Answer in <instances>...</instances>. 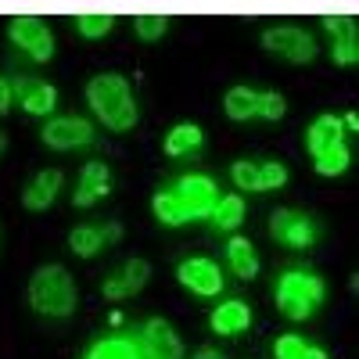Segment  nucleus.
Returning <instances> with one entry per match:
<instances>
[{
  "label": "nucleus",
  "mask_w": 359,
  "mask_h": 359,
  "mask_svg": "<svg viewBox=\"0 0 359 359\" xmlns=\"http://www.w3.org/2000/svg\"><path fill=\"white\" fill-rule=\"evenodd\" d=\"M86 104L94 108V115L115 133H126L137 126V101H133V90L130 79L118 76V72H101L86 83Z\"/></svg>",
  "instance_id": "nucleus-1"
},
{
  "label": "nucleus",
  "mask_w": 359,
  "mask_h": 359,
  "mask_svg": "<svg viewBox=\"0 0 359 359\" xmlns=\"http://www.w3.org/2000/svg\"><path fill=\"white\" fill-rule=\"evenodd\" d=\"M29 306H33L40 316H54L65 320L76 313L79 294H76V280L65 266H40L33 277H29Z\"/></svg>",
  "instance_id": "nucleus-2"
},
{
  "label": "nucleus",
  "mask_w": 359,
  "mask_h": 359,
  "mask_svg": "<svg viewBox=\"0 0 359 359\" xmlns=\"http://www.w3.org/2000/svg\"><path fill=\"white\" fill-rule=\"evenodd\" d=\"M323 294H327V284L316 273H309V269H287V273L277 280V309L287 320L302 323L320 309Z\"/></svg>",
  "instance_id": "nucleus-3"
},
{
  "label": "nucleus",
  "mask_w": 359,
  "mask_h": 359,
  "mask_svg": "<svg viewBox=\"0 0 359 359\" xmlns=\"http://www.w3.org/2000/svg\"><path fill=\"white\" fill-rule=\"evenodd\" d=\"M262 47L269 54L287 57V62H294V65L316 62V50H320L313 33L302 29V25H269V29H262Z\"/></svg>",
  "instance_id": "nucleus-4"
},
{
  "label": "nucleus",
  "mask_w": 359,
  "mask_h": 359,
  "mask_svg": "<svg viewBox=\"0 0 359 359\" xmlns=\"http://www.w3.org/2000/svg\"><path fill=\"white\" fill-rule=\"evenodd\" d=\"M8 36L15 47H22L36 65L50 62L54 57V36H50V25L40 15H15L8 22Z\"/></svg>",
  "instance_id": "nucleus-5"
},
{
  "label": "nucleus",
  "mask_w": 359,
  "mask_h": 359,
  "mask_svg": "<svg viewBox=\"0 0 359 359\" xmlns=\"http://www.w3.org/2000/svg\"><path fill=\"white\" fill-rule=\"evenodd\" d=\"M172 194L180 198V205H184V212L191 219H208L212 216V208L219 201V187L212 176H201V172H191V176H180Z\"/></svg>",
  "instance_id": "nucleus-6"
},
{
  "label": "nucleus",
  "mask_w": 359,
  "mask_h": 359,
  "mask_svg": "<svg viewBox=\"0 0 359 359\" xmlns=\"http://www.w3.org/2000/svg\"><path fill=\"white\" fill-rule=\"evenodd\" d=\"M140 359H184V341L172 331V323H165L162 316L144 320L140 338L133 341Z\"/></svg>",
  "instance_id": "nucleus-7"
},
{
  "label": "nucleus",
  "mask_w": 359,
  "mask_h": 359,
  "mask_svg": "<svg viewBox=\"0 0 359 359\" xmlns=\"http://www.w3.org/2000/svg\"><path fill=\"white\" fill-rule=\"evenodd\" d=\"M40 140L54 151H76V147H86L94 140V126L79 115H57L40 130Z\"/></svg>",
  "instance_id": "nucleus-8"
},
{
  "label": "nucleus",
  "mask_w": 359,
  "mask_h": 359,
  "mask_svg": "<svg viewBox=\"0 0 359 359\" xmlns=\"http://www.w3.org/2000/svg\"><path fill=\"white\" fill-rule=\"evenodd\" d=\"M230 180L241 191H277L287 184V169L280 162H233Z\"/></svg>",
  "instance_id": "nucleus-9"
},
{
  "label": "nucleus",
  "mask_w": 359,
  "mask_h": 359,
  "mask_svg": "<svg viewBox=\"0 0 359 359\" xmlns=\"http://www.w3.org/2000/svg\"><path fill=\"white\" fill-rule=\"evenodd\" d=\"M176 280L184 284L187 291L201 294V298H212V294L223 291V269L212 259L194 255V259H184V262L176 266Z\"/></svg>",
  "instance_id": "nucleus-10"
},
{
  "label": "nucleus",
  "mask_w": 359,
  "mask_h": 359,
  "mask_svg": "<svg viewBox=\"0 0 359 359\" xmlns=\"http://www.w3.org/2000/svg\"><path fill=\"white\" fill-rule=\"evenodd\" d=\"M323 29L331 33V57L334 65L348 69L359 62V29L352 15H323Z\"/></svg>",
  "instance_id": "nucleus-11"
},
{
  "label": "nucleus",
  "mask_w": 359,
  "mask_h": 359,
  "mask_svg": "<svg viewBox=\"0 0 359 359\" xmlns=\"http://www.w3.org/2000/svg\"><path fill=\"white\" fill-rule=\"evenodd\" d=\"M269 233L287 248H309L313 237H316L313 219L306 212H294V208H277V212L269 216Z\"/></svg>",
  "instance_id": "nucleus-12"
},
{
  "label": "nucleus",
  "mask_w": 359,
  "mask_h": 359,
  "mask_svg": "<svg viewBox=\"0 0 359 359\" xmlns=\"http://www.w3.org/2000/svg\"><path fill=\"white\" fill-rule=\"evenodd\" d=\"M11 97L29 115H50V108L57 104V90L36 76H18V79H11Z\"/></svg>",
  "instance_id": "nucleus-13"
},
{
  "label": "nucleus",
  "mask_w": 359,
  "mask_h": 359,
  "mask_svg": "<svg viewBox=\"0 0 359 359\" xmlns=\"http://www.w3.org/2000/svg\"><path fill=\"white\" fill-rule=\"evenodd\" d=\"M123 241V226L118 223H97V226H76L69 233V248L79 255V259H94L101 248Z\"/></svg>",
  "instance_id": "nucleus-14"
},
{
  "label": "nucleus",
  "mask_w": 359,
  "mask_h": 359,
  "mask_svg": "<svg viewBox=\"0 0 359 359\" xmlns=\"http://www.w3.org/2000/svg\"><path fill=\"white\" fill-rule=\"evenodd\" d=\"M147 280H151V262L147 259H130L118 273H111L104 284H101V291H104V298H130V294H137Z\"/></svg>",
  "instance_id": "nucleus-15"
},
{
  "label": "nucleus",
  "mask_w": 359,
  "mask_h": 359,
  "mask_svg": "<svg viewBox=\"0 0 359 359\" xmlns=\"http://www.w3.org/2000/svg\"><path fill=\"white\" fill-rule=\"evenodd\" d=\"M111 191V172L104 162H86L83 172H79V187L72 194V205L76 208H90V205H97L104 194Z\"/></svg>",
  "instance_id": "nucleus-16"
},
{
  "label": "nucleus",
  "mask_w": 359,
  "mask_h": 359,
  "mask_svg": "<svg viewBox=\"0 0 359 359\" xmlns=\"http://www.w3.org/2000/svg\"><path fill=\"white\" fill-rule=\"evenodd\" d=\"M57 191H62V172L43 169V172H36L33 184L22 191V205L29 208V212H43V208H50V201L57 198Z\"/></svg>",
  "instance_id": "nucleus-17"
},
{
  "label": "nucleus",
  "mask_w": 359,
  "mask_h": 359,
  "mask_svg": "<svg viewBox=\"0 0 359 359\" xmlns=\"http://www.w3.org/2000/svg\"><path fill=\"white\" fill-rule=\"evenodd\" d=\"M345 140V126H341V115H320L316 123L306 130V147H309V155L316 158L320 151H327V147H334Z\"/></svg>",
  "instance_id": "nucleus-18"
},
{
  "label": "nucleus",
  "mask_w": 359,
  "mask_h": 359,
  "mask_svg": "<svg viewBox=\"0 0 359 359\" xmlns=\"http://www.w3.org/2000/svg\"><path fill=\"white\" fill-rule=\"evenodd\" d=\"M248 323H252V306L241 302V298H230V302L212 309V331L216 334H241V331H248Z\"/></svg>",
  "instance_id": "nucleus-19"
},
{
  "label": "nucleus",
  "mask_w": 359,
  "mask_h": 359,
  "mask_svg": "<svg viewBox=\"0 0 359 359\" xmlns=\"http://www.w3.org/2000/svg\"><path fill=\"white\" fill-rule=\"evenodd\" d=\"M223 111L233 118V123H245V118L259 115V90L252 86H230L223 97Z\"/></svg>",
  "instance_id": "nucleus-20"
},
{
  "label": "nucleus",
  "mask_w": 359,
  "mask_h": 359,
  "mask_svg": "<svg viewBox=\"0 0 359 359\" xmlns=\"http://www.w3.org/2000/svg\"><path fill=\"white\" fill-rule=\"evenodd\" d=\"M226 262H230V269H233L241 280L259 277V255H255V248H252L248 237H233V241L226 245Z\"/></svg>",
  "instance_id": "nucleus-21"
},
{
  "label": "nucleus",
  "mask_w": 359,
  "mask_h": 359,
  "mask_svg": "<svg viewBox=\"0 0 359 359\" xmlns=\"http://www.w3.org/2000/svg\"><path fill=\"white\" fill-rule=\"evenodd\" d=\"M201 140H205L201 126H194V123H180V126H172V130H169V137H165V144H162V147H165V155H169V158H180V155L198 151Z\"/></svg>",
  "instance_id": "nucleus-22"
},
{
  "label": "nucleus",
  "mask_w": 359,
  "mask_h": 359,
  "mask_svg": "<svg viewBox=\"0 0 359 359\" xmlns=\"http://www.w3.org/2000/svg\"><path fill=\"white\" fill-rule=\"evenodd\" d=\"M208 219H212L219 230H237L245 223V198L241 194H219V201H216Z\"/></svg>",
  "instance_id": "nucleus-23"
},
{
  "label": "nucleus",
  "mask_w": 359,
  "mask_h": 359,
  "mask_svg": "<svg viewBox=\"0 0 359 359\" xmlns=\"http://www.w3.org/2000/svg\"><path fill=\"white\" fill-rule=\"evenodd\" d=\"M313 165H316V172H320V176H341V172L352 165V151H348V144L341 140V144H334V147H327V151H320V155L313 158Z\"/></svg>",
  "instance_id": "nucleus-24"
},
{
  "label": "nucleus",
  "mask_w": 359,
  "mask_h": 359,
  "mask_svg": "<svg viewBox=\"0 0 359 359\" xmlns=\"http://www.w3.org/2000/svg\"><path fill=\"white\" fill-rule=\"evenodd\" d=\"M273 355H277V359H327L323 348L309 345L306 338H298V334H284V338H277Z\"/></svg>",
  "instance_id": "nucleus-25"
},
{
  "label": "nucleus",
  "mask_w": 359,
  "mask_h": 359,
  "mask_svg": "<svg viewBox=\"0 0 359 359\" xmlns=\"http://www.w3.org/2000/svg\"><path fill=\"white\" fill-rule=\"evenodd\" d=\"M151 205H155L158 223H165V226H184V223H191V216L184 212V205H180V198H176L172 191H158V194L151 198Z\"/></svg>",
  "instance_id": "nucleus-26"
},
{
  "label": "nucleus",
  "mask_w": 359,
  "mask_h": 359,
  "mask_svg": "<svg viewBox=\"0 0 359 359\" xmlns=\"http://www.w3.org/2000/svg\"><path fill=\"white\" fill-rule=\"evenodd\" d=\"M76 29H79L83 40H101V36H108L115 29V15H108V11H83V15H76Z\"/></svg>",
  "instance_id": "nucleus-27"
},
{
  "label": "nucleus",
  "mask_w": 359,
  "mask_h": 359,
  "mask_svg": "<svg viewBox=\"0 0 359 359\" xmlns=\"http://www.w3.org/2000/svg\"><path fill=\"white\" fill-rule=\"evenodd\" d=\"M86 359H140V352L130 338H101L86 352Z\"/></svg>",
  "instance_id": "nucleus-28"
},
{
  "label": "nucleus",
  "mask_w": 359,
  "mask_h": 359,
  "mask_svg": "<svg viewBox=\"0 0 359 359\" xmlns=\"http://www.w3.org/2000/svg\"><path fill=\"white\" fill-rule=\"evenodd\" d=\"M133 29H137V36L144 40V43H155V40H162L165 36V29H169V15H137L133 18Z\"/></svg>",
  "instance_id": "nucleus-29"
},
{
  "label": "nucleus",
  "mask_w": 359,
  "mask_h": 359,
  "mask_svg": "<svg viewBox=\"0 0 359 359\" xmlns=\"http://www.w3.org/2000/svg\"><path fill=\"white\" fill-rule=\"evenodd\" d=\"M287 111V101L277 94V90H266V94H259V115L269 118V123H277V118Z\"/></svg>",
  "instance_id": "nucleus-30"
},
{
  "label": "nucleus",
  "mask_w": 359,
  "mask_h": 359,
  "mask_svg": "<svg viewBox=\"0 0 359 359\" xmlns=\"http://www.w3.org/2000/svg\"><path fill=\"white\" fill-rule=\"evenodd\" d=\"M11 79H4V76H0V115H4L8 108H11Z\"/></svg>",
  "instance_id": "nucleus-31"
},
{
  "label": "nucleus",
  "mask_w": 359,
  "mask_h": 359,
  "mask_svg": "<svg viewBox=\"0 0 359 359\" xmlns=\"http://www.w3.org/2000/svg\"><path fill=\"white\" fill-rule=\"evenodd\" d=\"M194 359H226V355H223L219 348H208V345H205V348H198V352H194Z\"/></svg>",
  "instance_id": "nucleus-32"
},
{
  "label": "nucleus",
  "mask_w": 359,
  "mask_h": 359,
  "mask_svg": "<svg viewBox=\"0 0 359 359\" xmlns=\"http://www.w3.org/2000/svg\"><path fill=\"white\" fill-rule=\"evenodd\" d=\"M341 126H345L348 133H355V130H359V118H355V111H348V115H341Z\"/></svg>",
  "instance_id": "nucleus-33"
},
{
  "label": "nucleus",
  "mask_w": 359,
  "mask_h": 359,
  "mask_svg": "<svg viewBox=\"0 0 359 359\" xmlns=\"http://www.w3.org/2000/svg\"><path fill=\"white\" fill-rule=\"evenodd\" d=\"M4 147H8V133L0 130V155H4Z\"/></svg>",
  "instance_id": "nucleus-34"
}]
</instances>
